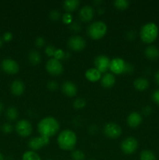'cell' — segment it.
I'll return each mask as SVG.
<instances>
[{"label":"cell","mask_w":159,"mask_h":160,"mask_svg":"<svg viewBox=\"0 0 159 160\" xmlns=\"http://www.w3.org/2000/svg\"><path fill=\"white\" fill-rule=\"evenodd\" d=\"M87 105V101H86L85 98H78L74 100L73 103V106L75 109H81L83 108H84Z\"/></svg>","instance_id":"obj_28"},{"label":"cell","mask_w":159,"mask_h":160,"mask_svg":"<svg viewBox=\"0 0 159 160\" xmlns=\"http://www.w3.org/2000/svg\"><path fill=\"white\" fill-rule=\"evenodd\" d=\"M37 131L40 136L50 138L59 131V123L54 117H45L39 121L37 124Z\"/></svg>","instance_id":"obj_1"},{"label":"cell","mask_w":159,"mask_h":160,"mask_svg":"<svg viewBox=\"0 0 159 160\" xmlns=\"http://www.w3.org/2000/svg\"><path fill=\"white\" fill-rule=\"evenodd\" d=\"M15 131L20 137H29L33 131L31 123L26 120H20L15 125Z\"/></svg>","instance_id":"obj_6"},{"label":"cell","mask_w":159,"mask_h":160,"mask_svg":"<svg viewBox=\"0 0 159 160\" xmlns=\"http://www.w3.org/2000/svg\"><path fill=\"white\" fill-rule=\"evenodd\" d=\"M90 160H94V159H90Z\"/></svg>","instance_id":"obj_48"},{"label":"cell","mask_w":159,"mask_h":160,"mask_svg":"<svg viewBox=\"0 0 159 160\" xmlns=\"http://www.w3.org/2000/svg\"><path fill=\"white\" fill-rule=\"evenodd\" d=\"M68 46L74 52L82 51L86 46V41L80 35H73L68 40Z\"/></svg>","instance_id":"obj_9"},{"label":"cell","mask_w":159,"mask_h":160,"mask_svg":"<svg viewBox=\"0 0 159 160\" xmlns=\"http://www.w3.org/2000/svg\"><path fill=\"white\" fill-rule=\"evenodd\" d=\"M70 28H71L72 31H73L74 32H79L81 30V26L80 23H78L77 22H73L70 24Z\"/></svg>","instance_id":"obj_37"},{"label":"cell","mask_w":159,"mask_h":160,"mask_svg":"<svg viewBox=\"0 0 159 160\" xmlns=\"http://www.w3.org/2000/svg\"><path fill=\"white\" fill-rule=\"evenodd\" d=\"M12 39V34L9 31H7V32L4 33L2 36V40H4L5 42H9Z\"/></svg>","instance_id":"obj_39"},{"label":"cell","mask_w":159,"mask_h":160,"mask_svg":"<svg viewBox=\"0 0 159 160\" xmlns=\"http://www.w3.org/2000/svg\"><path fill=\"white\" fill-rule=\"evenodd\" d=\"M62 22L65 24H71L73 23V16L70 12H65L62 17Z\"/></svg>","instance_id":"obj_31"},{"label":"cell","mask_w":159,"mask_h":160,"mask_svg":"<svg viewBox=\"0 0 159 160\" xmlns=\"http://www.w3.org/2000/svg\"><path fill=\"white\" fill-rule=\"evenodd\" d=\"M47 160H52V159H47Z\"/></svg>","instance_id":"obj_47"},{"label":"cell","mask_w":159,"mask_h":160,"mask_svg":"<svg viewBox=\"0 0 159 160\" xmlns=\"http://www.w3.org/2000/svg\"><path fill=\"white\" fill-rule=\"evenodd\" d=\"M2 110H3V104L0 102V114L2 113Z\"/></svg>","instance_id":"obj_43"},{"label":"cell","mask_w":159,"mask_h":160,"mask_svg":"<svg viewBox=\"0 0 159 160\" xmlns=\"http://www.w3.org/2000/svg\"><path fill=\"white\" fill-rule=\"evenodd\" d=\"M6 117L10 121H13V120H17V118L18 117V112H17V109H16L13 106H10V107L6 109Z\"/></svg>","instance_id":"obj_24"},{"label":"cell","mask_w":159,"mask_h":160,"mask_svg":"<svg viewBox=\"0 0 159 160\" xmlns=\"http://www.w3.org/2000/svg\"><path fill=\"white\" fill-rule=\"evenodd\" d=\"M80 4V2L78 0H66L63 2V9L66 11V12H71L76 10L78 6Z\"/></svg>","instance_id":"obj_22"},{"label":"cell","mask_w":159,"mask_h":160,"mask_svg":"<svg viewBox=\"0 0 159 160\" xmlns=\"http://www.w3.org/2000/svg\"><path fill=\"white\" fill-rule=\"evenodd\" d=\"M28 59L32 65H38L41 61V56L36 50H32L28 54Z\"/></svg>","instance_id":"obj_23"},{"label":"cell","mask_w":159,"mask_h":160,"mask_svg":"<svg viewBox=\"0 0 159 160\" xmlns=\"http://www.w3.org/2000/svg\"><path fill=\"white\" fill-rule=\"evenodd\" d=\"M158 36V28L153 22L143 25L140 31V38L142 42L146 44H151L157 39Z\"/></svg>","instance_id":"obj_3"},{"label":"cell","mask_w":159,"mask_h":160,"mask_svg":"<svg viewBox=\"0 0 159 160\" xmlns=\"http://www.w3.org/2000/svg\"><path fill=\"white\" fill-rule=\"evenodd\" d=\"M76 135L72 130H63L57 138V143L59 148L64 151H73L76 145Z\"/></svg>","instance_id":"obj_2"},{"label":"cell","mask_w":159,"mask_h":160,"mask_svg":"<svg viewBox=\"0 0 159 160\" xmlns=\"http://www.w3.org/2000/svg\"><path fill=\"white\" fill-rule=\"evenodd\" d=\"M46 71L52 76H59L63 72V66L62 62L55 58L48 59L45 65Z\"/></svg>","instance_id":"obj_5"},{"label":"cell","mask_w":159,"mask_h":160,"mask_svg":"<svg viewBox=\"0 0 159 160\" xmlns=\"http://www.w3.org/2000/svg\"><path fill=\"white\" fill-rule=\"evenodd\" d=\"M144 54L150 60H157L159 58V49L154 45H149L145 48Z\"/></svg>","instance_id":"obj_18"},{"label":"cell","mask_w":159,"mask_h":160,"mask_svg":"<svg viewBox=\"0 0 159 160\" xmlns=\"http://www.w3.org/2000/svg\"><path fill=\"white\" fill-rule=\"evenodd\" d=\"M45 44V41L44 39V38L42 37H37L35 40V46L37 48H40L41 47H43Z\"/></svg>","instance_id":"obj_35"},{"label":"cell","mask_w":159,"mask_h":160,"mask_svg":"<svg viewBox=\"0 0 159 160\" xmlns=\"http://www.w3.org/2000/svg\"><path fill=\"white\" fill-rule=\"evenodd\" d=\"M103 131L106 137L111 139L118 138L122 134V129L119 125L115 123H112V122L108 123L107 124L104 125Z\"/></svg>","instance_id":"obj_8"},{"label":"cell","mask_w":159,"mask_h":160,"mask_svg":"<svg viewBox=\"0 0 159 160\" xmlns=\"http://www.w3.org/2000/svg\"><path fill=\"white\" fill-rule=\"evenodd\" d=\"M133 86L137 91L143 92L149 87V81L145 78H138L133 81Z\"/></svg>","instance_id":"obj_21"},{"label":"cell","mask_w":159,"mask_h":160,"mask_svg":"<svg viewBox=\"0 0 159 160\" xmlns=\"http://www.w3.org/2000/svg\"><path fill=\"white\" fill-rule=\"evenodd\" d=\"M0 160H4V157H3V155L0 152Z\"/></svg>","instance_id":"obj_45"},{"label":"cell","mask_w":159,"mask_h":160,"mask_svg":"<svg viewBox=\"0 0 159 160\" xmlns=\"http://www.w3.org/2000/svg\"><path fill=\"white\" fill-rule=\"evenodd\" d=\"M143 112L145 115H149V114H151V112H152V109H151L149 106H147L143 109Z\"/></svg>","instance_id":"obj_41"},{"label":"cell","mask_w":159,"mask_h":160,"mask_svg":"<svg viewBox=\"0 0 159 160\" xmlns=\"http://www.w3.org/2000/svg\"><path fill=\"white\" fill-rule=\"evenodd\" d=\"M22 160H42L39 155L34 151H27L23 153Z\"/></svg>","instance_id":"obj_26"},{"label":"cell","mask_w":159,"mask_h":160,"mask_svg":"<svg viewBox=\"0 0 159 160\" xmlns=\"http://www.w3.org/2000/svg\"><path fill=\"white\" fill-rule=\"evenodd\" d=\"M2 69L8 74L13 75L19 72L20 67L17 61L12 59H6L2 62Z\"/></svg>","instance_id":"obj_12"},{"label":"cell","mask_w":159,"mask_h":160,"mask_svg":"<svg viewBox=\"0 0 159 160\" xmlns=\"http://www.w3.org/2000/svg\"><path fill=\"white\" fill-rule=\"evenodd\" d=\"M2 39L0 38V47H2Z\"/></svg>","instance_id":"obj_46"},{"label":"cell","mask_w":159,"mask_h":160,"mask_svg":"<svg viewBox=\"0 0 159 160\" xmlns=\"http://www.w3.org/2000/svg\"><path fill=\"white\" fill-rule=\"evenodd\" d=\"M94 4H101V3H102V1H94Z\"/></svg>","instance_id":"obj_44"},{"label":"cell","mask_w":159,"mask_h":160,"mask_svg":"<svg viewBox=\"0 0 159 160\" xmlns=\"http://www.w3.org/2000/svg\"><path fill=\"white\" fill-rule=\"evenodd\" d=\"M140 160H156V156L151 150L145 149L142 151L140 154Z\"/></svg>","instance_id":"obj_25"},{"label":"cell","mask_w":159,"mask_h":160,"mask_svg":"<svg viewBox=\"0 0 159 160\" xmlns=\"http://www.w3.org/2000/svg\"><path fill=\"white\" fill-rule=\"evenodd\" d=\"M65 56V53L62 51V49H56L55 52L54 58L55 59L60 60V59H64Z\"/></svg>","instance_id":"obj_33"},{"label":"cell","mask_w":159,"mask_h":160,"mask_svg":"<svg viewBox=\"0 0 159 160\" xmlns=\"http://www.w3.org/2000/svg\"><path fill=\"white\" fill-rule=\"evenodd\" d=\"M126 64V63L125 62V61L121 58H115V59L111 60L109 70H111V71L114 74H122L125 72Z\"/></svg>","instance_id":"obj_13"},{"label":"cell","mask_w":159,"mask_h":160,"mask_svg":"<svg viewBox=\"0 0 159 160\" xmlns=\"http://www.w3.org/2000/svg\"><path fill=\"white\" fill-rule=\"evenodd\" d=\"M107 25L102 21H95L87 28V34L94 40L102 38L107 33Z\"/></svg>","instance_id":"obj_4"},{"label":"cell","mask_w":159,"mask_h":160,"mask_svg":"<svg viewBox=\"0 0 159 160\" xmlns=\"http://www.w3.org/2000/svg\"><path fill=\"white\" fill-rule=\"evenodd\" d=\"M11 92L16 96H20L25 91V85L21 80H15L10 85Z\"/></svg>","instance_id":"obj_17"},{"label":"cell","mask_w":159,"mask_h":160,"mask_svg":"<svg viewBox=\"0 0 159 160\" xmlns=\"http://www.w3.org/2000/svg\"><path fill=\"white\" fill-rule=\"evenodd\" d=\"M50 142V138L43 136H39V137H34L31 138L28 142V147L31 148L32 151H37L40 149L42 147L46 146Z\"/></svg>","instance_id":"obj_10"},{"label":"cell","mask_w":159,"mask_h":160,"mask_svg":"<svg viewBox=\"0 0 159 160\" xmlns=\"http://www.w3.org/2000/svg\"><path fill=\"white\" fill-rule=\"evenodd\" d=\"M62 91L66 96L73 97L77 93V88L71 81H65L62 85Z\"/></svg>","instance_id":"obj_16"},{"label":"cell","mask_w":159,"mask_h":160,"mask_svg":"<svg viewBox=\"0 0 159 160\" xmlns=\"http://www.w3.org/2000/svg\"><path fill=\"white\" fill-rule=\"evenodd\" d=\"M110 63V59L104 55H99L94 59L95 69H97L101 73H105L108 70H109Z\"/></svg>","instance_id":"obj_11"},{"label":"cell","mask_w":159,"mask_h":160,"mask_svg":"<svg viewBox=\"0 0 159 160\" xmlns=\"http://www.w3.org/2000/svg\"><path fill=\"white\" fill-rule=\"evenodd\" d=\"M113 4L116 9H120V10H124V9H127L129 2L127 0H115Z\"/></svg>","instance_id":"obj_27"},{"label":"cell","mask_w":159,"mask_h":160,"mask_svg":"<svg viewBox=\"0 0 159 160\" xmlns=\"http://www.w3.org/2000/svg\"><path fill=\"white\" fill-rule=\"evenodd\" d=\"M45 54L48 56H54L55 52L56 51V48L52 45H48L45 48Z\"/></svg>","instance_id":"obj_32"},{"label":"cell","mask_w":159,"mask_h":160,"mask_svg":"<svg viewBox=\"0 0 159 160\" xmlns=\"http://www.w3.org/2000/svg\"><path fill=\"white\" fill-rule=\"evenodd\" d=\"M154 80H155L156 83L159 85V70H157L155 74H154Z\"/></svg>","instance_id":"obj_42"},{"label":"cell","mask_w":159,"mask_h":160,"mask_svg":"<svg viewBox=\"0 0 159 160\" xmlns=\"http://www.w3.org/2000/svg\"><path fill=\"white\" fill-rule=\"evenodd\" d=\"M61 17V14L60 12L57 9H52L51 12H49V18L51 19V20L53 21H57L60 19Z\"/></svg>","instance_id":"obj_30"},{"label":"cell","mask_w":159,"mask_h":160,"mask_svg":"<svg viewBox=\"0 0 159 160\" xmlns=\"http://www.w3.org/2000/svg\"><path fill=\"white\" fill-rule=\"evenodd\" d=\"M142 121H143L142 116L137 112H131L130 114H129V116L127 117V120H126L127 124L132 128H136L140 126Z\"/></svg>","instance_id":"obj_15"},{"label":"cell","mask_w":159,"mask_h":160,"mask_svg":"<svg viewBox=\"0 0 159 160\" xmlns=\"http://www.w3.org/2000/svg\"><path fill=\"white\" fill-rule=\"evenodd\" d=\"M94 16V9L91 6L86 5L80 9L79 17L82 21L90 22L93 20Z\"/></svg>","instance_id":"obj_14"},{"label":"cell","mask_w":159,"mask_h":160,"mask_svg":"<svg viewBox=\"0 0 159 160\" xmlns=\"http://www.w3.org/2000/svg\"><path fill=\"white\" fill-rule=\"evenodd\" d=\"M71 158L73 160H85V154L81 150H73Z\"/></svg>","instance_id":"obj_29"},{"label":"cell","mask_w":159,"mask_h":160,"mask_svg":"<svg viewBox=\"0 0 159 160\" xmlns=\"http://www.w3.org/2000/svg\"><path fill=\"white\" fill-rule=\"evenodd\" d=\"M2 131L5 134H9V133H11L12 131V126L10 123H4L2 125Z\"/></svg>","instance_id":"obj_34"},{"label":"cell","mask_w":159,"mask_h":160,"mask_svg":"<svg viewBox=\"0 0 159 160\" xmlns=\"http://www.w3.org/2000/svg\"><path fill=\"white\" fill-rule=\"evenodd\" d=\"M85 77L89 81L96 82L101 78V73L95 68H90L86 71Z\"/></svg>","instance_id":"obj_20"},{"label":"cell","mask_w":159,"mask_h":160,"mask_svg":"<svg viewBox=\"0 0 159 160\" xmlns=\"http://www.w3.org/2000/svg\"><path fill=\"white\" fill-rule=\"evenodd\" d=\"M126 36V38H127V39H129V40H133V39L136 38L135 31H127Z\"/></svg>","instance_id":"obj_40"},{"label":"cell","mask_w":159,"mask_h":160,"mask_svg":"<svg viewBox=\"0 0 159 160\" xmlns=\"http://www.w3.org/2000/svg\"><path fill=\"white\" fill-rule=\"evenodd\" d=\"M152 99L156 104H157L159 106V89L158 90H156L153 92L152 94Z\"/></svg>","instance_id":"obj_38"},{"label":"cell","mask_w":159,"mask_h":160,"mask_svg":"<svg viewBox=\"0 0 159 160\" xmlns=\"http://www.w3.org/2000/svg\"><path fill=\"white\" fill-rule=\"evenodd\" d=\"M115 83V77L113 73H105L101 77V84L104 88H111Z\"/></svg>","instance_id":"obj_19"},{"label":"cell","mask_w":159,"mask_h":160,"mask_svg":"<svg viewBox=\"0 0 159 160\" xmlns=\"http://www.w3.org/2000/svg\"><path fill=\"white\" fill-rule=\"evenodd\" d=\"M122 152L126 155H131L137 151L138 148V142L133 137H128L121 142L120 145Z\"/></svg>","instance_id":"obj_7"},{"label":"cell","mask_w":159,"mask_h":160,"mask_svg":"<svg viewBox=\"0 0 159 160\" xmlns=\"http://www.w3.org/2000/svg\"><path fill=\"white\" fill-rule=\"evenodd\" d=\"M47 88L50 91H55L59 88V85H58V84L55 81H51L47 84Z\"/></svg>","instance_id":"obj_36"}]
</instances>
